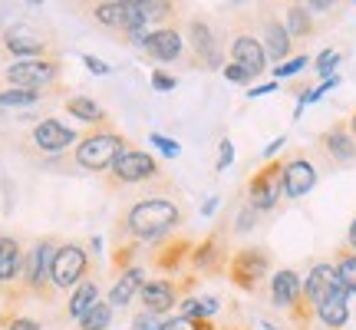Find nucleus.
Wrapping results in <instances>:
<instances>
[{
    "label": "nucleus",
    "mask_w": 356,
    "mask_h": 330,
    "mask_svg": "<svg viewBox=\"0 0 356 330\" xmlns=\"http://www.w3.org/2000/svg\"><path fill=\"white\" fill-rule=\"evenodd\" d=\"M181 221H185L181 205L155 195V198H142V202H136L129 208L126 218H122V231L129 238H136V242L162 244Z\"/></svg>",
    "instance_id": "obj_1"
},
{
    "label": "nucleus",
    "mask_w": 356,
    "mask_h": 330,
    "mask_svg": "<svg viewBox=\"0 0 356 330\" xmlns=\"http://www.w3.org/2000/svg\"><path fill=\"white\" fill-rule=\"evenodd\" d=\"M129 149V139L113 126H96V129H86L79 132V142L73 149V162L76 168L83 172H96V175H109V168L115 165V159Z\"/></svg>",
    "instance_id": "obj_2"
},
{
    "label": "nucleus",
    "mask_w": 356,
    "mask_h": 330,
    "mask_svg": "<svg viewBox=\"0 0 356 330\" xmlns=\"http://www.w3.org/2000/svg\"><path fill=\"white\" fill-rule=\"evenodd\" d=\"M270 304L277 311H287L300 330H307V324L314 317V311L304 304V281L293 267H280L270 274Z\"/></svg>",
    "instance_id": "obj_3"
},
{
    "label": "nucleus",
    "mask_w": 356,
    "mask_h": 330,
    "mask_svg": "<svg viewBox=\"0 0 356 330\" xmlns=\"http://www.w3.org/2000/svg\"><path fill=\"white\" fill-rule=\"evenodd\" d=\"M53 254H56V242H53V238H40V242L26 251V261H24L20 288H24L26 294L40 297V301H53V297H56V288H53V281H50Z\"/></svg>",
    "instance_id": "obj_4"
},
{
    "label": "nucleus",
    "mask_w": 356,
    "mask_h": 330,
    "mask_svg": "<svg viewBox=\"0 0 356 330\" xmlns=\"http://www.w3.org/2000/svg\"><path fill=\"white\" fill-rule=\"evenodd\" d=\"M63 77V60L60 56H43V60H17L3 70V79L10 83V89H33L43 93L60 83Z\"/></svg>",
    "instance_id": "obj_5"
},
{
    "label": "nucleus",
    "mask_w": 356,
    "mask_h": 330,
    "mask_svg": "<svg viewBox=\"0 0 356 330\" xmlns=\"http://www.w3.org/2000/svg\"><path fill=\"white\" fill-rule=\"evenodd\" d=\"M89 251L79 242H63L56 244L53 254V267H50V281L56 291H73L83 281L89 278Z\"/></svg>",
    "instance_id": "obj_6"
},
{
    "label": "nucleus",
    "mask_w": 356,
    "mask_h": 330,
    "mask_svg": "<svg viewBox=\"0 0 356 330\" xmlns=\"http://www.w3.org/2000/svg\"><path fill=\"white\" fill-rule=\"evenodd\" d=\"M280 198H284V159H274L248 178V205L257 215H264V212L277 208Z\"/></svg>",
    "instance_id": "obj_7"
},
{
    "label": "nucleus",
    "mask_w": 356,
    "mask_h": 330,
    "mask_svg": "<svg viewBox=\"0 0 356 330\" xmlns=\"http://www.w3.org/2000/svg\"><path fill=\"white\" fill-rule=\"evenodd\" d=\"M270 274V251L267 248H241V251L231 254L228 261V278L238 291H257L264 278Z\"/></svg>",
    "instance_id": "obj_8"
},
{
    "label": "nucleus",
    "mask_w": 356,
    "mask_h": 330,
    "mask_svg": "<svg viewBox=\"0 0 356 330\" xmlns=\"http://www.w3.org/2000/svg\"><path fill=\"white\" fill-rule=\"evenodd\" d=\"M162 175V165L152 152L145 149H136L129 146L126 152L115 159V165L109 168V185H139V182H152V178Z\"/></svg>",
    "instance_id": "obj_9"
},
{
    "label": "nucleus",
    "mask_w": 356,
    "mask_h": 330,
    "mask_svg": "<svg viewBox=\"0 0 356 330\" xmlns=\"http://www.w3.org/2000/svg\"><path fill=\"white\" fill-rule=\"evenodd\" d=\"M195 288V278H185V281H175V278H152L145 281V288L139 291V304L142 311H149L155 317H162L168 311H175L181 304V297Z\"/></svg>",
    "instance_id": "obj_10"
},
{
    "label": "nucleus",
    "mask_w": 356,
    "mask_h": 330,
    "mask_svg": "<svg viewBox=\"0 0 356 330\" xmlns=\"http://www.w3.org/2000/svg\"><path fill=\"white\" fill-rule=\"evenodd\" d=\"M185 33H188V47L191 53L198 56L195 66H204V70H225V50L218 43V30L204 17H191L185 24Z\"/></svg>",
    "instance_id": "obj_11"
},
{
    "label": "nucleus",
    "mask_w": 356,
    "mask_h": 330,
    "mask_svg": "<svg viewBox=\"0 0 356 330\" xmlns=\"http://www.w3.org/2000/svg\"><path fill=\"white\" fill-rule=\"evenodd\" d=\"M79 142V132L70 129L66 123L60 119H40L37 126L30 129V146L43 155H56V152H66V149H76Z\"/></svg>",
    "instance_id": "obj_12"
},
{
    "label": "nucleus",
    "mask_w": 356,
    "mask_h": 330,
    "mask_svg": "<svg viewBox=\"0 0 356 330\" xmlns=\"http://www.w3.org/2000/svg\"><path fill=\"white\" fill-rule=\"evenodd\" d=\"M261 43H264L267 63H287L293 53V37L284 26V17H277L274 10H261Z\"/></svg>",
    "instance_id": "obj_13"
},
{
    "label": "nucleus",
    "mask_w": 356,
    "mask_h": 330,
    "mask_svg": "<svg viewBox=\"0 0 356 330\" xmlns=\"http://www.w3.org/2000/svg\"><path fill=\"white\" fill-rule=\"evenodd\" d=\"M0 47L10 53V56H20V60H43L50 40L43 37V33H37L33 26L13 24L0 33Z\"/></svg>",
    "instance_id": "obj_14"
},
{
    "label": "nucleus",
    "mask_w": 356,
    "mask_h": 330,
    "mask_svg": "<svg viewBox=\"0 0 356 330\" xmlns=\"http://www.w3.org/2000/svg\"><path fill=\"white\" fill-rule=\"evenodd\" d=\"M228 244H225V235L215 231V235H208L202 244H195L188 254V267H195L198 274H228Z\"/></svg>",
    "instance_id": "obj_15"
},
{
    "label": "nucleus",
    "mask_w": 356,
    "mask_h": 330,
    "mask_svg": "<svg viewBox=\"0 0 356 330\" xmlns=\"http://www.w3.org/2000/svg\"><path fill=\"white\" fill-rule=\"evenodd\" d=\"M314 189H317V165L304 152L284 159V198H304Z\"/></svg>",
    "instance_id": "obj_16"
},
{
    "label": "nucleus",
    "mask_w": 356,
    "mask_h": 330,
    "mask_svg": "<svg viewBox=\"0 0 356 330\" xmlns=\"http://www.w3.org/2000/svg\"><path fill=\"white\" fill-rule=\"evenodd\" d=\"M142 50L149 53V60H155V63H178L185 56V37H181V30L175 24L159 26V30L149 33Z\"/></svg>",
    "instance_id": "obj_17"
},
{
    "label": "nucleus",
    "mask_w": 356,
    "mask_h": 330,
    "mask_svg": "<svg viewBox=\"0 0 356 330\" xmlns=\"http://www.w3.org/2000/svg\"><path fill=\"white\" fill-rule=\"evenodd\" d=\"M228 63H238L244 66L251 77H261L267 70V53H264V43L254 37V33H234V40H231V47H228Z\"/></svg>",
    "instance_id": "obj_18"
},
{
    "label": "nucleus",
    "mask_w": 356,
    "mask_h": 330,
    "mask_svg": "<svg viewBox=\"0 0 356 330\" xmlns=\"http://www.w3.org/2000/svg\"><path fill=\"white\" fill-rule=\"evenodd\" d=\"M337 288H343L337 267L327 265V261H320V265L310 267V274L304 278V304L310 307V311H317L320 301H327Z\"/></svg>",
    "instance_id": "obj_19"
},
{
    "label": "nucleus",
    "mask_w": 356,
    "mask_h": 330,
    "mask_svg": "<svg viewBox=\"0 0 356 330\" xmlns=\"http://www.w3.org/2000/svg\"><path fill=\"white\" fill-rule=\"evenodd\" d=\"M320 149L330 155L337 165L356 162V139H353V132H350V123H346V119L333 123V126L320 136Z\"/></svg>",
    "instance_id": "obj_20"
},
{
    "label": "nucleus",
    "mask_w": 356,
    "mask_h": 330,
    "mask_svg": "<svg viewBox=\"0 0 356 330\" xmlns=\"http://www.w3.org/2000/svg\"><path fill=\"white\" fill-rule=\"evenodd\" d=\"M314 317L327 330H346V324H350V291H346V288H337L327 301H320V307L314 311Z\"/></svg>",
    "instance_id": "obj_21"
},
{
    "label": "nucleus",
    "mask_w": 356,
    "mask_h": 330,
    "mask_svg": "<svg viewBox=\"0 0 356 330\" xmlns=\"http://www.w3.org/2000/svg\"><path fill=\"white\" fill-rule=\"evenodd\" d=\"M145 267H139V265H129L119 278H115V284H113V291H109V304L113 307H129L136 297H139V291L145 288Z\"/></svg>",
    "instance_id": "obj_22"
},
{
    "label": "nucleus",
    "mask_w": 356,
    "mask_h": 330,
    "mask_svg": "<svg viewBox=\"0 0 356 330\" xmlns=\"http://www.w3.org/2000/svg\"><path fill=\"white\" fill-rule=\"evenodd\" d=\"M26 254L13 235H0V284H17L24 278Z\"/></svg>",
    "instance_id": "obj_23"
},
{
    "label": "nucleus",
    "mask_w": 356,
    "mask_h": 330,
    "mask_svg": "<svg viewBox=\"0 0 356 330\" xmlns=\"http://www.w3.org/2000/svg\"><path fill=\"white\" fill-rule=\"evenodd\" d=\"M66 113L73 116V119H79V123H86L89 129L106 126V123H109L106 109H102L92 96H70V100H66Z\"/></svg>",
    "instance_id": "obj_24"
},
{
    "label": "nucleus",
    "mask_w": 356,
    "mask_h": 330,
    "mask_svg": "<svg viewBox=\"0 0 356 330\" xmlns=\"http://www.w3.org/2000/svg\"><path fill=\"white\" fill-rule=\"evenodd\" d=\"M218 301L215 294H185L181 304H178V317H191V320H211L218 314Z\"/></svg>",
    "instance_id": "obj_25"
},
{
    "label": "nucleus",
    "mask_w": 356,
    "mask_h": 330,
    "mask_svg": "<svg viewBox=\"0 0 356 330\" xmlns=\"http://www.w3.org/2000/svg\"><path fill=\"white\" fill-rule=\"evenodd\" d=\"M136 10H139L142 24L149 26V30H159V26H168L175 20V3H168V0H136Z\"/></svg>",
    "instance_id": "obj_26"
},
{
    "label": "nucleus",
    "mask_w": 356,
    "mask_h": 330,
    "mask_svg": "<svg viewBox=\"0 0 356 330\" xmlns=\"http://www.w3.org/2000/svg\"><path fill=\"white\" fill-rule=\"evenodd\" d=\"M284 26L293 40H310L314 37V13L307 10V3H291L284 10Z\"/></svg>",
    "instance_id": "obj_27"
},
{
    "label": "nucleus",
    "mask_w": 356,
    "mask_h": 330,
    "mask_svg": "<svg viewBox=\"0 0 356 330\" xmlns=\"http://www.w3.org/2000/svg\"><path fill=\"white\" fill-rule=\"evenodd\" d=\"M96 301H99V284H96L92 278H86L83 284H79V288H73L70 301H66V314H70L73 320H79L89 311V307L96 304Z\"/></svg>",
    "instance_id": "obj_28"
},
{
    "label": "nucleus",
    "mask_w": 356,
    "mask_h": 330,
    "mask_svg": "<svg viewBox=\"0 0 356 330\" xmlns=\"http://www.w3.org/2000/svg\"><path fill=\"white\" fill-rule=\"evenodd\" d=\"M165 244V251L155 254V265L165 267V271H181V265L188 261L191 254V244L188 242H162Z\"/></svg>",
    "instance_id": "obj_29"
},
{
    "label": "nucleus",
    "mask_w": 356,
    "mask_h": 330,
    "mask_svg": "<svg viewBox=\"0 0 356 330\" xmlns=\"http://www.w3.org/2000/svg\"><path fill=\"white\" fill-rule=\"evenodd\" d=\"M109 327H113V304L109 301H96L79 317V330H109Z\"/></svg>",
    "instance_id": "obj_30"
},
{
    "label": "nucleus",
    "mask_w": 356,
    "mask_h": 330,
    "mask_svg": "<svg viewBox=\"0 0 356 330\" xmlns=\"http://www.w3.org/2000/svg\"><path fill=\"white\" fill-rule=\"evenodd\" d=\"M333 267H337V274L343 281V288L356 297V254L350 248H337V258H333Z\"/></svg>",
    "instance_id": "obj_31"
},
{
    "label": "nucleus",
    "mask_w": 356,
    "mask_h": 330,
    "mask_svg": "<svg viewBox=\"0 0 356 330\" xmlns=\"http://www.w3.org/2000/svg\"><path fill=\"white\" fill-rule=\"evenodd\" d=\"M43 100V93H33V89H0V106H13V109H20V106H33V102Z\"/></svg>",
    "instance_id": "obj_32"
},
{
    "label": "nucleus",
    "mask_w": 356,
    "mask_h": 330,
    "mask_svg": "<svg viewBox=\"0 0 356 330\" xmlns=\"http://www.w3.org/2000/svg\"><path fill=\"white\" fill-rule=\"evenodd\" d=\"M340 60H343V53L340 50H323L317 56V60H314V70H317V77L320 79H327V77H333V73H337V66H340Z\"/></svg>",
    "instance_id": "obj_33"
},
{
    "label": "nucleus",
    "mask_w": 356,
    "mask_h": 330,
    "mask_svg": "<svg viewBox=\"0 0 356 330\" xmlns=\"http://www.w3.org/2000/svg\"><path fill=\"white\" fill-rule=\"evenodd\" d=\"M215 320H191V317H165L162 320V330H211Z\"/></svg>",
    "instance_id": "obj_34"
},
{
    "label": "nucleus",
    "mask_w": 356,
    "mask_h": 330,
    "mask_svg": "<svg viewBox=\"0 0 356 330\" xmlns=\"http://www.w3.org/2000/svg\"><path fill=\"white\" fill-rule=\"evenodd\" d=\"M149 142H152V149H159V155H162V159H178V155H181V146H178L175 139L162 136V132H152V136H149Z\"/></svg>",
    "instance_id": "obj_35"
},
{
    "label": "nucleus",
    "mask_w": 356,
    "mask_h": 330,
    "mask_svg": "<svg viewBox=\"0 0 356 330\" xmlns=\"http://www.w3.org/2000/svg\"><path fill=\"white\" fill-rule=\"evenodd\" d=\"M307 63H310V56H307V53H297V56H291V60H287V63L274 66V77H277V79L297 77V73H300V70H304Z\"/></svg>",
    "instance_id": "obj_36"
},
{
    "label": "nucleus",
    "mask_w": 356,
    "mask_h": 330,
    "mask_svg": "<svg viewBox=\"0 0 356 330\" xmlns=\"http://www.w3.org/2000/svg\"><path fill=\"white\" fill-rule=\"evenodd\" d=\"M231 162H234V146H231V139H221V142H218V162H215V168H218V172H228Z\"/></svg>",
    "instance_id": "obj_37"
},
{
    "label": "nucleus",
    "mask_w": 356,
    "mask_h": 330,
    "mask_svg": "<svg viewBox=\"0 0 356 330\" xmlns=\"http://www.w3.org/2000/svg\"><path fill=\"white\" fill-rule=\"evenodd\" d=\"M175 86H178V79L172 77V73H165V70H152V89L155 93H172Z\"/></svg>",
    "instance_id": "obj_38"
},
{
    "label": "nucleus",
    "mask_w": 356,
    "mask_h": 330,
    "mask_svg": "<svg viewBox=\"0 0 356 330\" xmlns=\"http://www.w3.org/2000/svg\"><path fill=\"white\" fill-rule=\"evenodd\" d=\"M254 225H257V212L251 208V205H244L241 212H238V218H234V231H241L244 235V231H251Z\"/></svg>",
    "instance_id": "obj_39"
},
{
    "label": "nucleus",
    "mask_w": 356,
    "mask_h": 330,
    "mask_svg": "<svg viewBox=\"0 0 356 330\" xmlns=\"http://www.w3.org/2000/svg\"><path fill=\"white\" fill-rule=\"evenodd\" d=\"M129 330H162V320L155 317V314H149V311H142V314L132 317V327Z\"/></svg>",
    "instance_id": "obj_40"
},
{
    "label": "nucleus",
    "mask_w": 356,
    "mask_h": 330,
    "mask_svg": "<svg viewBox=\"0 0 356 330\" xmlns=\"http://www.w3.org/2000/svg\"><path fill=\"white\" fill-rule=\"evenodd\" d=\"M221 73H225V79H228V83H251V73H248V70H244V66H238V63H225V70H221Z\"/></svg>",
    "instance_id": "obj_41"
},
{
    "label": "nucleus",
    "mask_w": 356,
    "mask_h": 330,
    "mask_svg": "<svg viewBox=\"0 0 356 330\" xmlns=\"http://www.w3.org/2000/svg\"><path fill=\"white\" fill-rule=\"evenodd\" d=\"M79 60H83V66H86L89 73H92V77H109V66L102 63V60H96L92 53H83Z\"/></svg>",
    "instance_id": "obj_42"
},
{
    "label": "nucleus",
    "mask_w": 356,
    "mask_h": 330,
    "mask_svg": "<svg viewBox=\"0 0 356 330\" xmlns=\"http://www.w3.org/2000/svg\"><path fill=\"white\" fill-rule=\"evenodd\" d=\"M7 330H43V327L33 317H10L7 320Z\"/></svg>",
    "instance_id": "obj_43"
},
{
    "label": "nucleus",
    "mask_w": 356,
    "mask_h": 330,
    "mask_svg": "<svg viewBox=\"0 0 356 330\" xmlns=\"http://www.w3.org/2000/svg\"><path fill=\"white\" fill-rule=\"evenodd\" d=\"M280 83H264V86H248V100H257V96H267V93H277Z\"/></svg>",
    "instance_id": "obj_44"
},
{
    "label": "nucleus",
    "mask_w": 356,
    "mask_h": 330,
    "mask_svg": "<svg viewBox=\"0 0 356 330\" xmlns=\"http://www.w3.org/2000/svg\"><path fill=\"white\" fill-rule=\"evenodd\" d=\"M284 142H287V136H277V139L267 146V149H264V159H267V162H274V155H277L280 149H284Z\"/></svg>",
    "instance_id": "obj_45"
},
{
    "label": "nucleus",
    "mask_w": 356,
    "mask_h": 330,
    "mask_svg": "<svg viewBox=\"0 0 356 330\" xmlns=\"http://www.w3.org/2000/svg\"><path fill=\"white\" fill-rule=\"evenodd\" d=\"M330 7H333L330 0H310V3H307V10L310 13H327Z\"/></svg>",
    "instance_id": "obj_46"
},
{
    "label": "nucleus",
    "mask_w": 356,
    "mask_h": 330,
    "mask_svg": "<svg viewBox=\"0 0 356 330\" xmlns=\"http://www.w3.org/2000/svg\"><path fill=\"white\" fill-rule=\"evenodd\" d=\"M254 330H284L280 324H274V320H267V317H257L254 320Z\"/></svg>",
    "instance_id": "obj_47"
},
{
    "label": "nucleus",
    "mask_w": 356,
    "mask_h": 330,
    "mask_svg": "<svg viewBox=\"0 0 356 330\" xmlns=\"http://www.w3.org/2000/svg\"><path fill=\"white\" fill-rule=\"evenodd\" d=\"M346 248L356 254V218L350 221V231H346Z\"/></svg>",
    "instance_id": "obj_48"
},
{
    "label": "nucleus",
    "mask_w": 356,
    "mask_h": 330,
    "mask_svg": "<svg viewBox=\"0 0 356 330\" xmlns=\"http://www.w3.org/2000/svg\"><path fill=\"white\" fill-rule=\"evenodd\" d=\"M218 205H221V202H218V195H211V198H208V202L202 205V215H215Z\"/></svg>",
    "instance_id": "obj_49"
},
{
    "label": "nucleus",
    "mask_w": 356,
    "mask_h": 330,
    "mask_svg": "<svg viewBox=\"0 0 356 330\" xmlns=\"http://www.w3.org/2000/svg\"><path fill=\"white\" fill-rule=\"evenodd\" d=\"M346 123H350V132H353V139H356V113L350 116V119H346Z\"/></svg>",
    "instance_id": "obj_50"
},
{
    "label": "nucleus",
    "mask_w": 356,
    "mask_h": 330,
    "mask_svg": "<svg viewBox=\"0 0 356 330\" xmlns=\"http://www.w3.org/2000/svg\"><path fill=\"white\" fill-rule=\"evenodd\" d=\"M211 330H241V327H218V324H215V327H211Z\"/></svg>",
    "instance_id": "obj_51"
}]
</instances>
